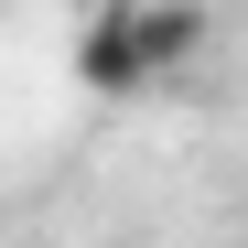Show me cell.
<instances>
[{"label":"cell","mask_w":248,"mask_h":248,"mask_svg":"<svg viewBox=\"0 0 248 248\" xmlns=\"http://www.w3.org/2000/svg\"><path fill=\"white\" fill-rule=\"evenodd\" d=\"M194 54V11L173 0V11H151V0H108V11L76 32V76H87L97 97H130V87H151L162 65H184Z\"/></svg>","instance_id":"6da1fadb"}]
</instances>
